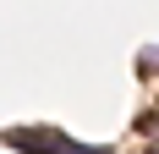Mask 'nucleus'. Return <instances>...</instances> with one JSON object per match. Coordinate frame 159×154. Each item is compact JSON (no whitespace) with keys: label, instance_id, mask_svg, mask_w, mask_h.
<instances>
[{"label":"nucleus","instance_id":"7ed1b4c3","mask_svg":"<svg viewBox=\"0 0 159 154\" xmlns=\"http://www.w3.org/2000/svg\"><path fill=\"white\" fill-rule=\"evenodd\" d=\"M143 154H159V149H143Z\"/></svg>","mask_w":159,"mask_h":154},{"label":"nucleus","instance_id":"f03ea898","mask_svg":"<svg viewBox=\"0 0 159 154\" xmlns=\"http://www.w3.org/2000/svg\"><path fill=\"white\" fill-rule=\"evenodd\" d=\"M137 66H159V50H148V55H137Z\"/></svg>","mask_w":159,"mask_h":154},{"label":"nucleus","instance_id":"f257e3e1","mask_svg":"<svg viewBox=\"0 0 159 154\" xmlns=\"http://www.w3.org/2000/svg\"><path fill=\"white\" fill-rule=\"evenodd\" d=\"M0 143L22 149V154H93L82 143H71L66 132H55V127H16V132H0ZM99 154H110V149H99Z\"/></svg>","mask_w":159,"mask_h":154}]
</instances>
